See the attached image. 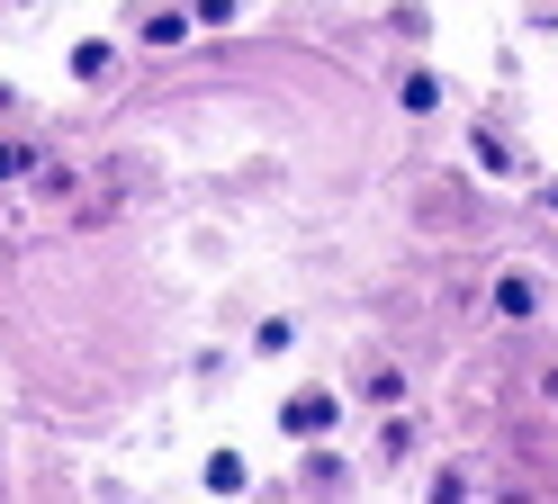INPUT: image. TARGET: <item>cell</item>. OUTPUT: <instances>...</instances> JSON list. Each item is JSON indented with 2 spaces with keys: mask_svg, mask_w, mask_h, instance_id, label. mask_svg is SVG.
<instances>
[{
  "mask_svg": "<svg viewBox=\"0 0 558 504\" xmlns=\"http://www.w3.org/2000/svg\"><path fill=\"white\" fill-rule=\"evenodd\" d=\"M469 154H477V171H496V180H522V154H513V144H505L496 127H477V135H469Z\"/></svg>",
  "mask_w": 558,
  "mask_h": 504,
  "instance_id": "4",
  "label": "cell"
},
{
  "mask_svg": "<svg viewBox=\"0 0 558 504\" xmlns=\"http://www.w3.org/2000/svg\"><path fill=\"white\" fill-rule=\"evenodd\" d=\"M361 396H369V406H378V415H397V406H405V396H414V379H405V370H388V360H378V370L361 379Z\"/></svg>",
  "mask_w": 558,
  "mask_h": 504,
  "instance_id": "8",
  "label": "cell"
},
{
  "mask_svg": "<svg viewBox=\"0 0 558 504\" xmlns=\"http://www.w3.org/2000/svg\"><path fill=\"white\" fill-rule=\"evenodd\" d=\"M289 343H298V324H289V315H262V324H253V351H262V360H279Z\"/></svg>",
  "mask_w": 558,
  "mask_h": 504,
  "instance_id": "9",
  "label": "cell"
},
{
  "mask_svg": "<svg viewBox=\"0 0 558 504\" xmlns=\"http://www.w3.org/2000/svg\"><path fill=\"white\" fill-rule=\"evenodd\" d=\"M549 216H558V180H549Z\"/></svg>",
  "mask_w": 558,
  "mask_h": 504,
  "instance_id": "14",
  "label": "cell"
},
{
  "mask_svg": "<svg viewBox=\"0 0 558 504\" xmlns=\"http://www.w3.org/2000/svg\"><path fill=\"white\" fill-rule=\"evenodd\" d=\"M388 27L405 36V46H424V36H433V27H424V10H414V0H405V10H388Z\"/></svg>",
  "mask_w": 558,
  "mask_h": 504,
  "instance_id": "12",
  "label": "cell"
},
{
  "mask_svg": "<svg viewBox=\"0 0 558 504\" xmlns=\"http://www.w3.org/2000/svg\"><path fill=\"white\" fill-rule=\"evenodd\" d=\"M541 396H549V406H558V370H541Z\"/></svg>",
  "mask_w": 558,
  "mask_h": 504,
  "instance_id": "13",
  "label": "cell"
},
{
  "mask_svg": "<svg viewBox=\"0 0 558 504\" xmlns=\"http://www.w3.org/2000/svg\"><path fill=\"white\" fill-rule=\"evenodd\" d=\"M190 19H198V27H234L243 0H190Z\"/></svg>",
  "mask_w": 558,
  "mask_h": 504,
  "instance_id": "10",
  "label": "cell"
},
{
  "mask_svg": "<svg viewBox=\"0 0 558 504\" xmlns=\"http://www.w3.org/2000/svg\"><path fill=\"white\" fill-rule=\"evenodd\" d=\"M441 99H450V91H441V72H405V82H397V108H405V118H433Z\"/></svg>",
  "mask_w": 558,
  "mask_h": 504,
  "instance_id": "6",
  "label": "cell"
},
{
  "mask_svg": "<svg viewBox=\"0 0 558 504\" xmlns=\"http://www.w3.org/2000/svg\"><path fill=\"white\" fill-rule=\"evenodd\" d=\"M190 36H198V19H190V0H154V10L135 19V46H145V55H181Z\"/></svg>",
  "mask_w": 558,
  "mask_h": 504,
  "instance_id": "2",
  "label": "cell"
},
{
  "mask_svg": "<svg viewBox=\"0 0 558 504\" xmlns=\"http://www.w3.org/2000/svg\"><path fill=\"white\" fill-rule=\"evenodd\" d=\"M486 307H496L505 324H532V315H541V279H532V271H505V279H496V298H486Z\"/></svg>",
  "mask_w": 558,
  "mask_h": 504,
  "instance_id": "3",
  "label": "cell"
},
{
  "mask_svg": "<svg viewBox=\"0 0 558 504\" xmlns=\"http://www.w3.org/2000/svg\"><path fill=\"white\" fill-rule=\"evenodd\" d=\"M63 63H73V82H109V72H118V46H109V36H82Z\"/></svg>",
  "mask_w": 558,
  "mask_h": 504,
  "instance_id": "5",
  "label": "cell"
},
{
  "mask_svg": "<svg viewBox=\"0 0 558 504\" xmlns=\"http://www.w3.org/2000/svg\"><path fill=\"white\" fill-rule=\"evenodd\" d=\"M333 423H342L333 387H289L279 396V432H289V442H333Z\"/></svg>",
  "mask_w": 558,
  "mask_h": 504,
  "instance_id": "1",
  "label": "cell"
},
{
  "mask_svg": "<svg viewBox=\"0 0 558 504\" xmlns=\"http://www.w3.org/2000/svg\"><path fill=\"white\" fill-rule=\"evenodd\" d=\"M198 487L207 495H243V487H253V468H243V451H217V459L198 468Z\"/></svg>",
  "mask_w": 558,
  "mask_h": 504,
  "instance_id": "7",
  "label": "cell"
},
{
  "mask_svg": "<svg viewBox=\"0 0 558 504\" xmlns=\"http://www.w3.org/2000/svg\"><path fill=\"white\" fill-rule=\"evenodd\" d=\"M37 171V154H27V144H0V190H10V180H27Z\"/></svg>",
  "mask_w": 558,
  "mask_h": 504,
  "instance_id": "11",
  "label": "cell"
}]
</instances>
